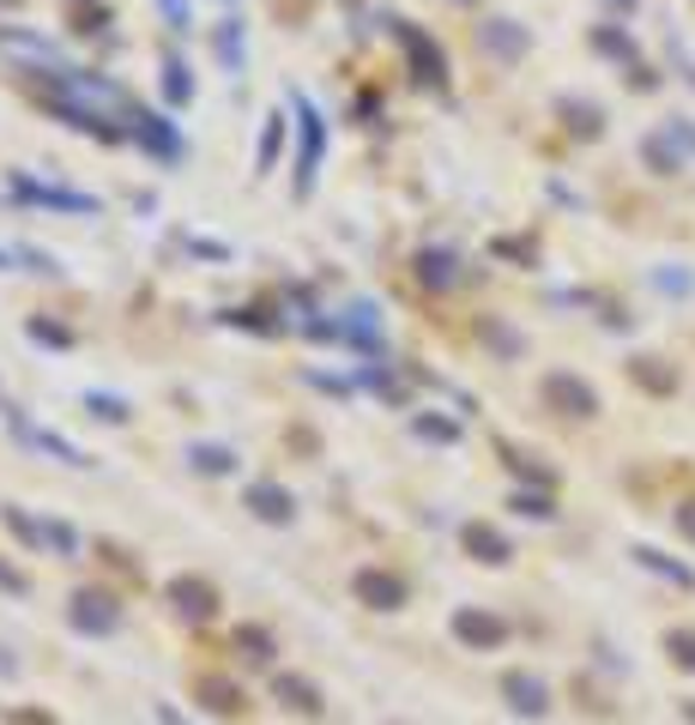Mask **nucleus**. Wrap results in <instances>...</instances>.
<instances>
[{"instance_id":"nucleus-1","label":"nucleus","mask_w":695,"mask_h":725,"mask_svg":"<svg viewBox=\"0 0 695 725\" xmlns=\"http://www.w3.org/2000/svg\"><path fill=\"white\" fill-rule=\"evenodd\" d=\"M182 599H188V617H206V611H212V592H206L200 580H188V587L176 580V605H182Z\"/></svg>"},{"instance_id":"nucleus-2","label":"nucleus","mask_w":695,"mask_h":725,"mask_svg":"<svg viewBox=\"0 0 695 725\" xmlns=\"http://www.w3.org/2000/svg\"><path fill=\"white\" fill-rule=\"evenodd\" d=\"M364 592H369V599H399V587H393L388 575H364Z\"/></svg>"},{"instance_id":"nucleus-3","label":"nucleus","mask_w":695,"mask_h":725,"mask_svg":"<svg viewBox=\"0 0 695 725\" xmlns=\"http://www.w3.org/2000/svg\"><path fill=\"white\" fill-rule=\"evenodd\" d=\"M278 134H285V127H266V139H261V170H266V164H273V151H278Z\"/></svg>"}]
</instances>
